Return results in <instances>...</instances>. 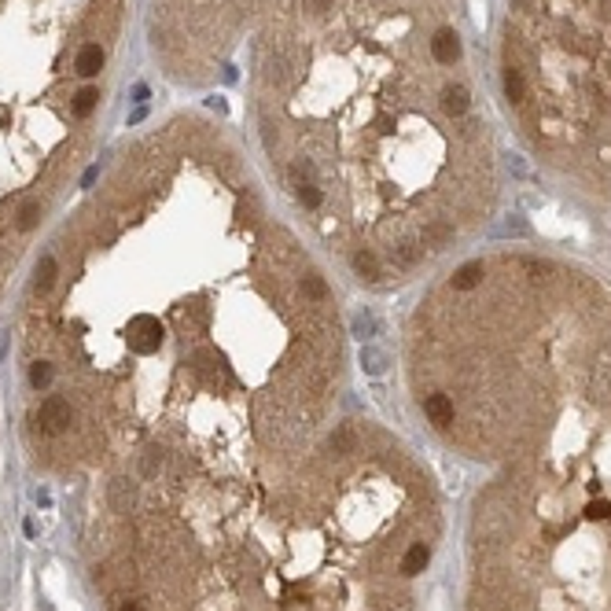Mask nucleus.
<instances>
[{
	"instance_id": "nucleus-11",
	"label": "nucleus",
	"mask_w": 611,
	"mask_h": 611,
	"mask_svg": "<svg viewBox=\"0 0 611 611\" xmlns=\"http://www.w3.org/2000/svg\"><path fill=\"white\" fill-rule=\"evenodd\" d=\"M52 383H56V365L37 357L33 365H30V387H33V391H48Z\"/></svg>"
},
{
	"instance_id": "nucleus-2",
	"label": "nucleus",
	"mask_w": 611,
	"mask_h": 611,
	"mask_svg": "<svg viewBox=\"0 0 611 611\" xmlns=\"http://www.w3.org/2000/svg\"><path fill=\"white\" fill-rule=\"evenodd\" d=\"M504 67L534 144L586 185L611 188V0H512Z\"/></svg>"
},
{
	"instance_id": "nucleus-10",
	"label": "nucleus",
	"mask_w": 611,
	"mask_h": 611,
	"mask_svg": "<svg viewBox=\"0 0 611 611\" xmlns=\"http://www.w3.org/2000/svg\"><path fill=\"white\" fill-rule=\"evenodd\" d=\"M133 497H137V486L129 483V479H114V483H111V509L114 512H129Z\"/></svg>"
},
{
	"instance_id": "nucleus-13",
	"label": "nucleus",
	"mask_w": 611,
	"mask_h": 611,
	"mask_svg": "<svg viewBox=\"0 0 611 611\" xmlns=\"http://www.w3.org/2000/svg\"><path fill=\"white\" fill-rule=\"evenodd\" d=\"M122 611H144V608H140V601H125Z\"/></svg>"
},
{
	"instance_id": "nucleus-4",
	"label": "nucleus",
	"mask_w": 611,
	"mask_h": 611,
	"mask_svg": "<svg viewBox=\"0 0 611 611\" xmlns=\"http://www.w3.org/2000/svg\"><path fill=\"white\" fill-rule=\"evenodd\" d=\"M431 56H435L438 67H446V70H453V67L461 63V56H464V48H461V33L453 30L449 22H442L438 30L431 33Z\"/></svg>"
},
{
	"instance_id": "nucleus-3",
	"label": "nucleus",
	"mask_w": 611,
	"mask_h": 611,
	"mask_svg": "<svg viewBox=\"0 0 611 611\" xmlns=\"http://www.w3.org/2000/svg\"><path fill=\"white\" fill-rule=\"evenodd\" d=\"M70 420H74V409H70V401L63 394L45 398L41 405H37V412H33V424L41 427L45 435H63L70 427Z\"/></svg>"
},
{
	"instance_id": "nucleus-7",
	"label": "nucleus",
	"mask_w": 611,
	"mask_h": 611,
	"mask_svg": "<svg viewBox=\"0 0 611 611\" xmlns=\"http://www.w3.org/2000/svg\"><path fill=\"white\" fill-rule=\"evenodd\" d=\"M424 416H427V424H435L438 431H449L453 427V405H449V398L446 394H424Z\"/></svg>"
},
{
	"instance_id": "nucleus-9",
	"label": "nucleus",
	"mask_w": 611,
	"mask_h": 611,
	"mask_svg": "<svg viewBox=\"0 0 611 611\" xmlns=\"http://www.w3.org/2000/svg\"><path fill=\"white\" fill-rule=\"evenodd\" d=\"M56 272H59V265H56V254H45L41 262H37V280H33V291H37V295L52 291V284H56Z\"/></svg>"
},
{
	"instance_id": "nucleus-1",
	"label": "nucleus",
	"mask_w": 611,
	"mask_h": 611,
	"mask_svg": "<svg viewBox=\"0 0 611 611\" xmlns=\"http://www.w3.org/2000/svg\"><path fill=\"white\" fill-rule=\"evenodd\" d=\"M472 611H611V394L560 424L475 504Z\"/></svg>"
},
{
	"instance_id": "nucleus-5",
	"label": "nucleus",
	"mask_w": 611,
	"mask_h": 611,
	"mask_svg": "<svg viewBox=\"0 0 611 611\" xmlns=\"http://www.w3.org/2000/svg\"><path fill=\"white\" fill-rule=\"evenodd\" d=\"M103 63H107V52H103V45L85 41L82 48H77V56H74V74H77V77H96V74L103 70Z\"/></svg>"
},
{
	"instance_id": "nucleus-6",
	"label": "nucleus",
	"mask_w": 611,
	"mask_h": 611,
	"mask_svg": "<svg viewBox=\"0 0 611 611\" xmlns=\"http://www.w3.org/2000/svg\"><path fill=\"white\" fill-rule=\"evenodd\" d=\"M427 564H431V541H424V538H416L405 552H401V575L405 578H416L420 571H427Z\"/></svg>"
},
{
	"instance_id": "nucleus-12",
	"label": "nucleus",
	"mask_w": 611,
	"mask_h": 611,
	"mask_svg": "<svg viewBox=\"0 0 611 611\" xmlns=\"http://www.w3.org/2000/svg\"><path fill=\"white\" fill-rule=\"evenodd\" d=\"M96 103H100V88H82V93H74V103H70V111L77 114V118H85V114H93L96 111Z\"/></svg>"
},
{
	"instance_id": "nucleus-8",
	"label": "nucleus",
	"mask_w": 611,
	"mask_h": 611,
	"mask_svg": "<svg viewBox=\"0 0 611 611\" xmlns=\"http://www.w3.org/2000/svg\"><path fill=\"white\" fill-rule=\"evenodd\" d=\"M41 214H45V203L41 199H26L19 210H15V229L19 232H30L37 221H41Z\"/></svg>"
}]
</instances>
